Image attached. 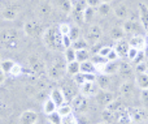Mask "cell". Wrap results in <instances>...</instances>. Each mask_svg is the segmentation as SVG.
I'll return each instance as SVG.
<instances>
[{
	"label": "cell",
	"instance_id": "obj_46",
	"mask_svg": "<svg viewBox=\"0 0 148 124\" xmlns=\"http://www.w3.org/2000/svg\"><path fill=\"white\" fill-rule=\"evenodd\" d=\"M73 82L75 84V85H78V86H82L84 82H86V78H84V73L79 72V73H77L75 76H73Z\"/></svg>",
	"mask_w": 148,
	"mask_h": 124
},
{
	"label": "cell",
	"instance_id": "obj_53",
	"mask_svg": "<svg viewBox=\"0 0 148 124\" xmlns=\"http://www.w3.org/2000/svg\"><path fill=\"white\" fill-rule=\"evenodd\" d=\"M86 3H87V7L95 8V9H96V8L101 4V1H100V0H86Z\"/></svg>",
	"mask_w": 148,
	"mask_h": 124
},
{
	"label": "cell",
	"instance_id": "obj_10",
	"mask_svg": "<svg viewBox=\"0 0 148 124\" xmlns=\"http://www.w3.org/2000/svg\"><path fill=\"white\" fill-rule=\"evenodd\" d=\"M95 99H96L97 105L107 107L108 105L114 101V96L109 90H99V93L95 96Z\"/></svg>",
	"mask_w": 148,
	"mask_h": 124
},
{
	"label": "cell",
	"instance_id": "obj_4",
	"mask_svg": "<svg viewBox=\"0 0 148 124\" xmlns=\"http://www.w3.org/2000/svg\"><path fill=\"white\" fill-rule=\"evenodd\" d=\"M44 30L46 29L43 26V22L39 18H31V20L26 21L23 25V33L30 38H39L43 35Z\"/></svg>",
	"mask_w": 148,
	"mask_h": 124
},
{
	"label": "cell",
	"instance_id": "obj_47",
	"mask_svg": "<svg viewBox=\"0 0 148 124\" xmlns=\"http://www.w3.org/2000/svg\"><path fill=\"white\" fill-rule=\"evenodd\" d=\"M57 28H59V31L61 33V35H69L70 28H72V26H70L68 22H62V24H60Z\"/></svg>",
	"mask_w": 148,
	"mask_h": 124
},
{
	"label": "cell",
	"instance_id": "obj_43",
	"mask_svg": "<svg viewBox=\"0 0 148 124\" xmlns=\"http://www.w3.org/2000/svg\"><path fill=\"white\" fill-rule=\"evenodd\" d=\"M69 37H70V39H72L73 42L77 41V39H79V38H81V28H79V26H77V25L72 26V28H70Z\"/></svg>",
	"mask_w": 148,
	"mask_h": 124
},
{
	"label": "cell",
	"instance_id": "obj_24",
	"mask_svg": "<svg viewBox=\"0 0 148 124\" xmlns=\"http://www.w3.org/2000/svg\"><path fill=\"white\" fill-rule=\"evenodd\" d=\"M60 89H61L62 93H64L66 102H70L74 97L77 96L75 91H74V88L70 85V82H64V86H62V88H60Z\"/></svg>",
	"mask_w": 148,
	"mask_h": 124
},
{
	"label": "cell",
	"instance_id": "obj_28",
	"mask_svg": "<svg viewBox=\"0 0 148 124\" xmlns=\"http://www.w3.org/2000/svg\"><path fill=\"white\" fill-rule=\"evenodd\" d=\"M105 109L109 110V111H112L113 114H117V112H120L121 110L125 109V103H123L121 99H114V101H113L112 103L108 105Z\"/></svg>",
	"mask_w": 148,
	"mask_h": 124
},
{
	"label": "cell",
	"instance_id": "obj_38",
	"mask_svg": "<svg viewBox=\"0 0 148 124\" xmlns=\"http://www.w3.org/2000/svg\"><path fill=\"white\" fill-rule=\"evenodd\" d=\"M75 60L78 63H83V62H87V60H90V52H88V50H79V51H77Z\"/></svg>",
	"mask_w": 148,
	"mask_h": 124
},
{
	"label": "cell",
	"instance_id": "obj_1",
	"mask_svg": "<svg viewBox=\"0 0 148 124\" xmlns=\"http://www.w3.org/2000/svg\"><path fill=\"white\" fill-rule=\"evenodd\" d=\"M42 42L43 44L51 51H61L62 48V35L59 31V28H47L42 35Z\"/></svg>",
	"mask_w": 148,
	"mask_h": 124
},
{
	"label": "cell",
	"instance_id": "obj_50",
	"mask_svg": "<svg viewBox=\"0 0 148 124\" xmlns=\"http://www.w3.org/2000/svg\"><path fill=\"white\" fill-rule=\"evenodd\" d=\"M146 62V56H144V52H143V50L142 51H139L138 52V55H136V57L134 59V64L135 65H138V64H142V63H144Z\"/></svg>",
	"mask_w": 148,
	"mask_h": 124
},
{
	"label": "cell",
	"instance_id": "obj_39",
	"mask_svg": "<svg viewBox=\"0 0 148 124\" xmlns=\"http://www.w3.org/2000/svg\"><path fill=\"white\" fill-rule=\"evenodd\" d=\"M95 13H96V9H95V8L87 7L86 9H84V12H83V21H84V24L90 22L91 20H94Z\"/></svg>",
	"mask_w": 148,
	"mask_h": 124
},
{
	"label": "cell",
	"instance_id": "obj_48",
	"mask_svg": "<svg viewBox=\"0 0 148 124\" xmlns=\"http://www.w3.org/2000/svg\"><path fill=\"white\" fill-rule=\"evenodd\" d=\"M139 50L134 48V47H130V50L127 51V55H126V57H127L129 62H134V59L136 57V55H138Z\"/></svg>",
	"mask_w": 148,
	"mask_h": 124
},
{
	"label": "cell",
	"instance_id": "obj_2",
	"mask_svg": "<svg viewBox=\"0 0 148 124\" xmlns=\"http://www.w3.org/2000/svg\"><path fill=\"white\" fill-rule=\"evenodd\" d=\"M0 44L5 50H9V51H14V50L20 48L21 33L17 29H12V28L3 29L0 31Z\"/></svg>",
	"mask_w": 148,
	"mask_h": 124
},
{
	"label": "cell",
	"instance_id": "obj_56",
	"mask_svg": "<svg viewBox=\"0 0 148 124\" xmlns=\"http://www.w3.org/2000/svg\"><path fill=\"white\" fill-rule=\"evenodd\" d=\"M100 1H101V3H107V4H109V3L112 1V0H100Z\"/></svg>",
	"mask_w": 148,
	"mask_h": 124
},
{
	"label": "cell",
	"instance_id": "obj_22",
	"mask_svg": "<svg viewBox=\"0 0 148 124\" xmlns=\"http://www.w3.org/2000/svg\"><path fill=\"white\" fill-rule=\"evenodd\" d=\"M135 84L142 90H148V76L146 73H136Z\"/></svg>",
	"mask_w": 148,
	"mask_h": 124
},
{
	"label": "cell",
	"instance_id": "obj_19",
	"mask_svg": "<svg viewBox=\"0 0 148 124\" xmlns=\"http://www.w3.org/2000/svg\"><path fill=\"white\" fill-rule=\"evenodd\" d=\"M114 50L120 57H126L127 55V51L130 50V44H129V41H125V39H121V41H117L114 44Z\"/></svg>",
	"mask_w": 148,
	"mask_h": 124
},
{
	"label": "cell",
	"instance_id": "obj_14",
	"mask_svg": "<svg viewBox=\"0 0 148 124\" xmlns=\"http://www.w3.org/2000/svg\"><path fill=\"white\" fill-rule=\"evenodd\" d=\"M38 114L33 110H26L20 115V124H36L38 123Z\"/></svg>",
	"mask_w": 148,
	"mask_h": 124
},
{
	"label": "cell",
	"instance_id": "obj_9",
	"mask_svg": "<svg viewBox=\"0 0 148 124\" xmlns=\"http://www.w3.org/2000/svg\"><path fill=\"white\" fill-rule=\"evenodd\" d=\"M120 94L123 99L130 101L135 96V85L131 81H125L122 85L120 86Z\"/></svg>",
	"mask_w": 148,
	"mask_h": 124
},
{
	"label": "cell",
	"instance_id": "obj_17",
	"mask_svg": "<svg viewBox=\"0 0 148 124\" xmlns=\"http://www.w3.org/2000/svg\"><path fill=\"white\" fill-rule=\"evenodd\" d=\"M146 37L144 35H140V34H135V35L131 37V39L129 41V44H130V47H134V48L139 50V51H142V50H144V47H146Z\"/></svg>",
	"mask_w": 148,
	"mask_h": 124
},
{
	"label": "cell",
	"instance_id": "obj_57",
	"mask_svg": "<svg viewBox=\"0 0 148 124\" xmlns=\"http://www.w3.org/2000/svg\"><path fill=\"white\" fill-rule=\"evenodd\" d=\"M78 124H90L88 122H82V120H78Z\"/></svg>",
	"mask_w": 148,
	"mask_h": 124
},
{
	"label": "cell",
	"instance_id": "obj_35",
	"mask_svg": "<svg viewBox=\"0 0 148 124\" xmlns=\"http://www.w3.org/2000/svg\"><path fill=\"white\" fill-rule=\"evenodd\" d=\"M96 13L100 17H105V16H108L110 13V5L107 4V3H101V4L96 8Z\"/></svg>",
	"mask_w": 148,
	"mask_h": 124
},
{
	"label": "cell",
	"instance_id": "obj_26",
	"mask_svg": "<svg viewBox=\"0 0 148 124\" xmlns=\"http://www.w3.org/2000/svg\"><path fill=\"white\" fill-rule=\"evenodd\" d=\"M96 84H97V86H99L100 90H109V86H110V78H109V76L100 75L99 77L96 78Z\"/></svg>",
	"mask_w": 148,
	"mask_h": 124
},
{
	"label": "cell",
	"instance_id": "obj_37",
	"mask_svg": "<svg viewBox=\"0 0 148 124\" xmlns=\"http://www.w3.org/2000/svg\"><path fill=\"white\" fill-rule=\"evenodd\" d=\"M75 55H77V51L73 48V47H69V48L64 50V57H65V60H66V63L77 62V60H75Z\"/></svg>",
	"mask_w": 148,
	"mask_h": 124
},
{
	"label": "cell",
	"instance_id": "obj_16",
	"mask_svg": "<svg viewBox=\"0 0 148 124\" xmlns=\"http://www.w3.org/2000/svg\"><path fill=\"white\" fill-rule=\"evenodd\" d=\"M118 71H120V62H108L99 72H100V75L110 76V75L118 73Z\"/></svg>",
	"mask_w": 148,
	"mask_h": 124
},
{
	"label": "cell",
	"instance_id": "obj_29",
	"mask_svg": "<svg viewBox=\"0 0 148 124\" xmlns=\"http://www.w3.org/2000/svg\"><path fill=\"white\" fill-rule=\"evenodd\" d=\"M109 35H110V38H112L113 41L117 42V41L123 39V37H125V31H123V29L121 28V26H114V28H112Z\"/></svg>",
	"mask_w": 148,
	"mask_h": 124
},
{
	"label": "cell",
	"instance_id": "obj_6",
	"mask_svg": "<svg viewBox=\"0 0 148 124\" xmlns=\"http://www.w3.org/2000/svg\"><path fill=\"white\" fill-rule=\"evenodd\" d=\"M70 106L73 109V112L75 114H84L88 109V102H87L86 97H83L82 94H77L70 101Z\"/></svg>",
	"mask_w": 148,
	"mask_h": 124
},
{
	"label": "cell",
	"instance_id": "obj_18",
	"mask_svg": "<svg viewBox=\"0 0 148 124\" xmlns=\"http://www.w3.org/2000/svg\"><path fill=\"white\" fill-rule=\"evenodd\" d=\"M116 122L118 124H133V119H131V115L129 112V109L125 107L123 110H121L120 112L116 114Z\"/></svg>",
	"mask_w": 148,
	"mask_h": 124
},
{
	"label": "cell",
	"instance_id": "obj_13",
	"mask_svg": "<svg viewBox=\"0 0 148 124\" xmlns=\"http://www.w3.org/2000/svg\"><path fill=\"white\" fill-rule=\"evenodd\" d=\"M48 98L51 99V101L53 102V103L56 105L57 107L62 106L64 103H68L66 99H65L64 93H62V90H61L60 88H55V89H52L51 93H49V97H48Z\"/></svg>",
	"mask_w": 148,
	"mask_h": 124
},
{
	"label": "cell",
	"instance_id": "obj_32",
	"mask_svg": "<svg viewBox=\"0 0 148 124\" xmlns=\"http://www.w3.org/2000/svg\"><path fill=\"white\" fill-rule=\"evenodd\" d=\"M42 109H43V112L46 115H49V114H52V112L57 111V106L49 98H47L46 101L43 102V107H42Z\"/></svg>",
	"mask_w": 148,
	"mask_h": 124
},
{
	"label": "cell",
	"instance_id": "obj_55",
	"mask_svg": "<svg viewBox=\"0 0 148 124\" xmlns=\"http://www.w3.org/2000/svg\"><path fill=\"white\" fill-rule=\"evenodd\" d=\"M143 52H144V56H146V60H147L148 59V43H146V47H144Z\"/></svg>",
	"mask_w": 148,
	"mask_h": 124
},
{
	"label": "cell",
	"instance_id": "obj_30",
	"mask_svg": "<svg viewBox=\"0 0 148 124\" xmlns=\"http://www.w3.org/2000/svg\"><path fill=\"white\" fill-rule=\"evenodd\" d=\"M81 72H83V73H95V75H96L97 69H96L95 64L91 62V60H87V62L81 63Z\"/></svg>",
	"mask_w": 148,
	"mask_h": 124
},
{
	"label": "cell",
	"instance_id": "obj_11",
	"mask_svg": "<svg viewBox=\"0 0 148 124\" xmlns=\"http://www.w3.org/2000/svg\"><path fill=\"white\" fill-rule=\"evenodd\" d=\"M129 112H130L131 119H133L134 123H143L148 116L147 111L143 107H130Z\"/></svg>",
	"mask_w": 148,
	"mask_h": 124
},
{
	"label": "cell",
	"instance_id": "obj_62",
	"mask_svg": "<svg viewBox=\"0 0 148 124\" xmlns=\"http://www.w3.org/2000/svg\"><path fill=\"white\" fill-rule=\"evenodd\" d=\"M0 62H1V55H0Z\"/></svg>",
	"mask_w": 148,
	"mask_h": 124
},
{
	"label": "cell",
	"instance_id": "obj_44",
	"mask_svg": "<svg viewBox=\"0 0 148 124\" xmlns=\"http://www.w3.org/2000/svg\"><path fill=\"white\" fill-rule=\"evenodd\" d=\"M23 73V68L21 64H18V63H14V65L12 67V69H10L9 75L12 76V77H18V76H21Z\"/></svg>",
	"mask_w": 148,
	"mask_h": 124
},
{
	"label": "cell",
	"instance_id": "obj_31",
	"mask_svg": "<svg viewBox=\"0 0 148 124\" xmlns=\"http://www.w3.org/2000/svg\"><path fill=\"white\" fill-rule=\"evenodd\" d=\"M91 62L95 64V67H96L97 72H99V71L101 69V68L104 67V65L108 63V60H107V57H104V56H100L99 54H96V55H94V56L91 57Z\"/></svg>",
	"mask_w": 148,
	"mask_h": 124
},
{
	"label": "cell",
	"instance_id": "obj_5",
	"mask_svg": "<svg viewBox=\"0 0 148 124\" xmlns=\"http://www.w3.org/2000/svg\"><path fill=\"white\" fill-rule=\"evenodd\" d=\"M29 67H30V71L33 72V75L35 76H42L44 72H47L46 69V64H44V60L39 56L38 54H33L29 56L27 59Z\"/></svg>",
	"mask_w": 148,
	"mask_h": 124
},
{
	"label": "cell",
	"instance_id": "obj_42",
	"mask_svg": "<svg viewBox=\"0 0 148 124\" xmlns=\"http://www.w3.org/2000/svg\"><path fill=\"white\" fill-rule=\"evenodd\" d=\"M61 119H62L61 115H60L57 111H55V112H52V114L47 115V120H48L49 124H61Z\"/></svg>",
	"mask_w": 148,
	"mask_h": 124
},
{
	"label": "cell",
	"instance_id": "obj_60",
	"mask_svg": "<svg viewBox=\"0 0 148 124\" xmlns=\"http://www.w3.org/2000/svg\"><path fill=\"white\" fill-rule=\"evenodd\" d=\"M144 73H146V75L148 76V69H146V72H144Z\"/></svg>",
	"mask_w": 148,
	"mask_h": 124
},
{
	"label": "cell",
	"instance_id": "obj_12",
	"mask_svg": "<svg viewBox=\"0 0 148 124\" xmlns=\"http://www.w3.org/2000/svg\"><path fill=\"white\" fill-rule=\"evenodd\" d=\"M18 16V8L16 5H7L1 9L0 12V17L5 21H13Z\"/></svg>",
	"mask_w": 148,
	"mask_h": 124
},
{
	"label": "cell",
	"instance_id": "obj_54",
	"mask_svg": "<svg viewBox=\"0 0 148 124\" xmlns=\"http://www.w3.org/2000/svg\"><path fill=\"white\" fill-rule=\"evenodd\" d=\"M5 81V73L1 71V68H0V85H3Z\"/></svg>",
	"mask_w": 148,
	"mask_h": 124
},
{
	"label": "cell",
	"instance_id": "obj_23",
	"mask_svg": "<svg viewBox=\"0 0 148 124\" xmlns=\"http://www.w3.org/2000/svg\"><path fill=\"white\" fill-rule=\"evenodd\" d=\"M56 7L65 15H70L72 13V0H57Z\"/></svg>",
	"mask_w": 148,
	"mask_h": 124
},
{
	"label": "cell",
	"instance_id": "obj_21",
	"mask_svg": "<svg viewBox=\"0 0 148 124\" xmlns=\"http://www.w3.org/2000/svg\"><path fill=\"white\" fill-rule=\"evenodd\" d=\"M120 76L123 78L125 81H130L131 76H133V68L129 63H120V71H118Z\"/></svg>",
	"mask_w": 148,
	"mask_h": 124
},
{
	"label": "cell",
	"instance_id": "obj_61",
	"mask_svg": "<svg viewBox=\"0 0 148 124\" xmlns=\"http://www.w3.org/2000/svg\"><path fill=\"white\" fill-rule=\"evenodd\" d=\"M146 30H147V37H148V28H147V29H146Z\"/></svg>",
	"mask_w": 148,
	"mask_h": 124
},
{
	"label": "cell",
	"instance_id": "obj_52",
	"mask_svg": "<svg viewBox=\"0 0 148 124\" xmlns=\"http://www.w3.org/2000/svg\"><path fill=\"white\" fill-rule=\"evenodd\" d=\"M110 51H112V47H109V46H103V47H100V50L97 51V54H99L100 56L107 57L108 54H109Z\"/></svg>",
	"mask_w": 148,
	"mask_h": 124
},
{
	"label": "cell",
	"instance_id": "obj_40",
	"mask_svg": "<svg viewBox=\"0 0 148 124\" xmlns=\"http://www.w3.org/2000/svg\"><path fill=\"white\" fill-rule=\"evenodd\" d=\"M57 112H59L62 118V116H66V115L73 114V109H72V106H70V103H64L62 106L57 107Z\"/></svg>",
	"mask_w": 148,
	"mask_h": 124
},
{
	"label": "cell",
	"instance_id": "obj_20",
	"mask_svg": "<svg viewBox=\"0 0 148 124\" xmlns=\"http://www.w3.org/2000/svg\"><path fill=\"white\" fill-rule=\"evenodd\" d=\"M139 8V21H140L143 28H148V5H146L144 3H140L138 5Z\"/></svg>",
	"mask_w": 148,
	"mask_h": 124
},
{
	"label": "cell",
	"instance_id": "obj_51",
	"mask_svg": "<svg viewBox=\"0 0 148 124\" xmlns=\"http://www.w3.org/2000/svg\"><path fill=\"white\" fill-rule=\"evenodd\" d=\"M72 43H73V41L70 39L69 35H62V48L66 50L69 47H72Z\"/></svg>",
	"mask_w": 148,
	"mask_h": 124
},
{
	"label": "cell",
	"instance_id": "obj_34",
	"mask_svg": "<svg viewBox=\"0 0 148 124\" xmlns=\"http://www.w3.org/2000/svg\"><path fill=\"white\" fill-rule=\"evenodd\" d=\"M72 47L75 51H79V50H88V43H87V41L84 38H79L73 42Z\"/></svg>",
	"mask_w": 148,
	"mask_h": 124
},
{
	"label": "cell",
	"instance_id": "obj_7",
	"mask_svg": "<svg viewBox=\"0 0 148 124\" xmlns=\"http://www.w3.org/2000/svg\"><path fill=\"white\" fill-rule=\"evenodd\" d=\"M103 37V29L99 25H91L86 31L84 39L88 44H96Z\"/></svg>",
	"mask_w": 148,
	"mask_h": 124
},
{
	"label": "cell",
	"instance_id": "obj_36",
	"mask_svg": "<svg viewBox=\"0 0 148 124\" xmlns=\"http://www.w3.org/2000/svg\"><path fill=\"white\" fill-rule=\"evenodd\" d=\"M101 118H103V120L108 124H113L116 122V114H113L112 111H109V110H107V109H104V111H103V114H101Z\"/></svg>",
	"mask_w": 148,
	"mask_h": 124
},
{
	"label": "cell",
	"instance_id": "obj_59",
	"mask_svg": "<svg viewBox=\"0 0 148 124\" xmlns=\"http://www.w3.org/2000/svg\"><path fill=\"white\" fill-rule=\"evenodd\" d=\"M97 124H108V123H105V122H100V123H97Z\"/></svg>",
	"mask_w": 148,
	"mask_h": 124
},
{
	"label": "cell",
	"instance_id": "obj_33",
	"mask_svg": "<svg viewBox=\"0 0 148 124\" xmlns=\"http://www.w3.org/2000/svg\"><path fill=\"white\" fill-rule=\"evenodd\" d=\"M81 72V63L78 62H72L66 64V73L70 76H75L77 73Z\"/></svg>",
	"mask_w": 148,
	"mask_h": 124
},
{
	"label": "cell",
	"instance_id": "obj_45",
	"mask_svg": "<svg viewBox=\"0 0 148 124\" xmlns=\"http://www.w3.org/2000/svg\"><path fill=\"white\" fill-rule=\"evenodd\" d=\"M61 124H78V118L73 114L66 115V116H62L61 119Z\"/></svg>",
	"mask_w": 148,
	"mask_h": 124
},
{
	"label": "cell",
	"instance_id": "obj_15",
	"mask_svg": "<svg viewBox=\"0 0 148 124\" xmlns=\"http://www.w3.org/2000/svg\"><path fill=\"white\" fill-rule=\"evenodd\" d=\"M52 12H53V7L49 3L43 1L39 4V7H38L39 20H47V18H49L52 16Z\"/></svg>",
	"mask_w": 148,
	"mask_h": 124
},
{
	"label": "cell",
	"instance_id": "obj_3",
	"mask_svg": "<svg viewBox=\"0 0 148 124\" xmlns=\"http://www.w3.org/2000/svg\"><path fill=\"white\" fill-rule=\"evenodd\" d=\"M66 60H65L64 56H55L52 59V64L49 65V68L47 69V75L51 80L53 81H59L64 77L65 72H66Z\"/></svg>",
	"mask_w": 148,
	"mask_h": 124
},
{
	"label": "cell",
	"instance_id": "obj_49",
	"mask_svg": "<svg viewBox=\"0 0 148 124\" xmlns=\"http://www.w3.org/2000/svg\"><path fill=\"white\" fill-rule=\"evenodd\" d=\"M107 60H108V62H118V60H120V55L116 52L114 48H112V51L108 54Z\"/></svg>",
	"mask_w": 148,
	"mask_h": 124
},
{
	"label": "cell",
	"instance_id": "obj_8",
	"mask_svg": "<svg viewBox=\"0 0 148 124\" xmlns=\"http://www.w3.org/2000/svg\"><path fill=\"white\" fill-rule=\"evenodd\" d=\"M99 86H97L96 81H92V82H84L82 86H79V94H82L86 98H90V97H94L99 93Z\"/></svg>",
	"mask_w": 148,
	"mask_h": 124
},
{
	"label": "cell",
	"instance_id": "obj_58",
	"mask_svg": "<svg viewBox=\"0 0 148 124\" xmlns=\"http://www.w3.org/2000/svg\"><path fill=\"white\" fill-rule=\"evenodd\" d=\"M146 67H147V69H148V59L146 60Z\"/></svg>",
	"mask_w": 148,
	"mask_h": 124
},
{
	"label": "cell",
	"instance_id": "obj_25",
	"mask_svg": "<svg viewBox=\"0 0 148 124\" xmlns=\"http://www.w3.org/2000/svg\"><path fill=\"white\" fill-rule=\"evenodd\" d=\"M114 16L120 20H125L129 17V7L126 4H120L118 7H116L114 9Z\"/></svg>",
	"mask_w": 148,
	"mask_h": 124
},
{
	"label": "cell",
	"instance_id": "obj_27",
	"mask_svg": "<svg viewBox=\"0 0 148 124\" xmlns=\"http://www.w3.org/2000/svg\"><path fill=\"white\" fill-rule=\"evenodd\" d=\"M139 28H140V26H139L138 24H136V21H134V20L125 21V24H123V26H122L125 34H127V33H136V31L139 30Z\"/></svg>",
	"mask_w": 148,
	"mask_h": 124
},
{
	"label": "cell",
	"instance_id": "obj_41",
	"mask_svg": "<svg viewBox=\"0 0 148 124\" xmlns=\"http://www.w3.org/2000/svg\"><path fill=\"white\" fill-rule=\"evenodd\" d=\"M16 62H13V60L10 59H7V60H1L0 62V68H1V71L4 73H9L10 69H12V67L14 65Z\"/></svg>",
	"mask_w": 148,
	"mask_h": 124
}]
</instances>
